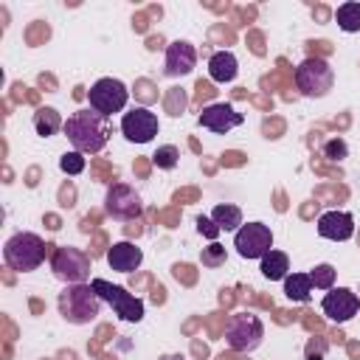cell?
<instances>
[{"label": "cell", "instance_id": "12", "mask_svg": "<svg viewBox=\"0 0 360 360\" xmlns=\"http://www.w3.org/2000/svg\"><path fill=\"white\" fill-rule=\"evenodd\" d=\"M242 121H245V115L228 101H214V104L202 107V112L197 115V124L208 132H217V135H228L231 129L242 127Z\"/></svg>", "mask_w": 360, "mask_h": 360}, {"label": "cell", "instance_id": "23", "mask_svg": "<svg viewBox=\"0 0 360 360\" xmlns=\"http://www.w3.org/2000/svg\"><path fill=\"white\" fill-rule=\"evenodd\" d=\"M152 160H155V166L158 169H174L177 166V160H180V149L174 146V143H163V146H158V152L152 155Z\"/></svg>", "mask_w": 360, "mask_h": 360}, {"label": "cell", "instance_id": "8", "mask_svg": "<svg viewBox=\"0 0 360 360\" xmlns=\"http://www.w3.org/2000/svg\"><path fill=\"white\" fill-rule=\"evenodd\" d=\"M87 98H90V110L101 112L104 118H110L112 112H121L129 101V90L121 79H112V76H104L98 79L90 90H87Z\"/></svg>", "mask_w": 360, "mask_h": 360}, {"label": "cell", "instance_id": "28", "mask_svg": "<svg viewBox=\"0 0 360 360\" xmlns=\"http://www.w3.org/2000/svg\"><path fill=\"white\" fill-rule=\"evenodd\" d=\"M197 231H200L205 239H211V242H217V236L222 233V231L217 228V222H214L211 217H202V214L197 217Z\"/></svg>", "mask_w": 360, "mask_h": 360}, {"label": "cell", "instance_id": "16", "mask_svg": "<svg viewBox=\"0 0 360 360\" xmlns=\"http://www.w3.org/2000/svg\"><path fill=\"white\" fill-rule=\"evenodd\" d=\"M143 262V250L132 242H115L112 248H107V264L115 273H135Z\"/></svg>", "mask_w": 360, "mask_h": 360}, {"label": "cell", "instance_id": "20", "mask_svg": "<svg viewBox=\"0 0 360 360\" xmlns=\"http://www.w3.org/2000/svg\"><path fill=\"white\" fill-rule=\"evenodd\" d=\"M284 295L292 304L309 301V295H312V278H309V273H290L284 278Z\"/></svg>", "mask_w": 360, "mask_h": 360}, {"label": "cell", "instance_id": "6", "mask_svg": "<svg viewBox=\"0 0 360 360\" xmlns=\"http://www.w3.org/2000/svg\"><path fill=\"white\" fill-rule=\"evenodd\" d=\"M264 338V323L253 312H233L225 323V343L231 352H253Z\"/></svg>", "mask_w": 360, "mask_h": 360}, {"label": "cell", "instance_id": "26", "mask_svg": "<svg viewBox=\"0 0 360 360\" xmlns=\"http://www.w3.org/2000/svg\"><path fill=\"white\" fill-rule=\"evenodd\" d=\"M200 262H202V267H219V264H225V248L219 242H211L208 248H202Z\"/></svg>", "mask_w": 360, "mask_h": 360}, {"label": "cell", "instance_id": "19", "mask_svg": "<svg viewBox=\"0 0 360 360\" xmlns=\"http://www.w3.org/2000/svg\"><path fill=\"white\" fill-rule=\"evenodd\" d=\"M31 121H34L37 135H42V138H51V135H56L59 129H65V121H62L59 110H53V107H37Z\"/></svg>", "mask_w": 360, "mask_h": 360}, {"label": "cell", "instance_id": "7", "mask_svg": "<svg viewBox=\"0 0 360 360\" xmlns=\"http://www.w3.org/2000/svg\"><path fill=\"white\" fill-rule=\"evenodd\" d=\"M90 270V256L82 248L62 245L51 253V273L65 284H87Z\"/></svg>", "mask_w": 360, "mask_h": 360}, {"label": "cell", "instance_id": "24", "mask_svg": "<svg viewBox=\"0 0 360 360\" xmlns=\"http://www.w3.org/2000/svg\"><path fill=\"white\" fill-rule=\"evenodd\" d=\"M309 278H312V287L332 290L335 287V267L332 264H318V267L309 270Z\"/></svg>", "mask_w": 360, "mask_h": 360}, {"label": "cell", "instance_id": "4", "mask_svg": "<svg viewBox=\"0 0 360 360\" xmlns=\"http://www.w3.org/2000/svg\"><path fill=\"white\" fill-rule=\"evenodd\" d=\"M335 84V70L323 56H307L295 68V87L307 98H323L329 96Z\"/></svg>", "mask_w": 360, "mask_h": 360}, {"label": "cell", "instance_id": "25", "mask_svg": "<svg viewBox=\"0 0 360 360\" xmlns=\"http://www.w3.org/2000/svg\"><path fill=\"white\" fill-rule=\"evenodd\" d=\"M59 169L65 172V174H82L84 172V155L82 152H65L62 158H59Z\"/></svg>", "mask_w": 360, "mask_h": 360}, {"label": "cell", "instance_id": "30", "mask_svg": "<svg viewBox=\"0 0 360 360\" xmlns=\"http://www.w3.org/2000/svg\"><path fill=\"white\" fill-rule=\"evenodd\" d=\"M158 360H186V357L183 354H160Z\"/></svg>", "mask_w": 360, "mask_h": 360}, {"label": "cell", "instance_id": "29", "mask_svg": "<svg viewBox=\"0 0 360 360\" xmlns=\"http://www.w3.org/2000/svg\"><path fill=\"white\" fill-rule=\"evenodd\" d=\"M326 357V340L323 338H315L307 343V360H323Z\"/></svg>", "mask_w": 360, "mask_h": 360}, {"label": "cell", "instance_id": "17", "mask_svg": "<svg viewBox=\"0 0 360 360\" xmlns=\"http://www.w3.org/2000/svg\"><path fill=\"white\" fill-rule=\"evenodd\" d=\"M236 73H239V62H236L233 51H217V53H211V59H208V76H211V82L228 84V82L236 79Z\"/></svg>", "mask_w": 360, "mask_h": 360}, {"label": "cell", "instance_id": "27", "mask_svg": "<svg viewBox=\"0 0 360 360\" xmlns=\"http://www.w3.org/2000/svg\"><path fill=\"white\" fill-rule=\"evenodd\" d=\"M323 158H329V160H343V158H349V143H346L343 138H329V141L323 143Z\"/></svg>", "mask_w": 360, "mask_h": 360}, {"label": "cell", "instance_id": "5", "mask_svg": "<svg viewBox=\"0 0 360 360\" xmlns=\"http://www.w3.org/2000/svg\"><path fill=\"white\" fill-rule=\"evenodd\" d=\"M90 287L98 292V298H101L104 304L112 307V312H115L121 321H127V323H138V321H143L146 307H143V301H141L138 295H132L127 287L112 284V281L98 278V276L90 278Z\"/></svg>", "mask_w": 360, "mask_h": 360}, {"label": "cell", "instance_id": "22", "mask_svg": "<svg viewBox=\"0 0 360 360\" xmlns=\"http://www.w3.org/2000/svg\"><path fill=\"white\" fill-rule=\"evenodd\" d=\"M335 20H338V28H340V31L357 34V31H360V3H354V0L340 3L338 11H335Z\"/></svg>", "mask_w": 360, "mask_h": 360}, {"label": "cell", "instance_id": "18", "mask_svg": "<svg viewBox=\"0 0 360 360\" xmlns=\"http://www.w3.org/2000/svg\"><path fill=\"white\" fill-rule=\"evenodd\" d=\"M259 270H262V276L267 278V281H284L287 276H290V259H287V253L284 250H270V253H264L262 259H259Z\"/></svg>", "mask_w": 360, "mask_h": 360}, {"label": "cell", "instance_id": "3", "mask_svg": "<svg viewBox=\"0 0 360 360\" xmlns=\"http://www.w3.org/2000/svg\"><path fill=\"white\" fill-rule=\"evenodd\" d=\"M51 245H45L42 236L31 233V231H20L14 236L6 239L3 245V262L17 270V273H31L37 270L42 262H45V253H48Z\"/></svg>", "mask_w": 360, "mask_h": 360}, {"label": "cell", "instance_id": "9", "mask_svg": "<svg viewBox=\"0 0 360 360\" xmlns=\"http://www.w3.org/2000/svg\"><path fill=\"white\" fill-rule=\"evenodd\" d=\"M233 248L242 259H262L273 250V231L264 222H248L233 233Z\"/></svg>", "mask_w": 360, "mask_h": 360}, {"label": "cell", "instance_id": "14", "mask_svg": "<svg viewBox=\"0 0 360 360\" xmlns=\"http://www.w3.org/2000/svg\"><path fill=\"white\" fill-rule=\"evenodd\" d=\"M197 65V51L191 42L186 39H174L169 42L166 48V62H163V73L169 79H180V76H188Z\"/></svg>", "mask_w": 360, "mask_h": 360}, {"label": "cell", "instance_id": "1", "mask_svg": "<svg viewBox=\"0 0 360 360\" xmlns=\"http://www.w3.org/2000/svg\"><path fill=\"white\" fill-rule=\"evenodd\" d=\"M70 141V146L82 155H96L107 146L110 141V118H104L101 112L96 110H76L73 115H68L65 121V129H62Z\"/></svg>", "mask_w": 360, "mask_h": 360}, {"label": "cell", "instance_id": "2", "mask_svg": "<svg viewBox=\"0 0 360 360\" xmlns=\"http://www.w3.org/2000/svg\"><path fill=\"white\" fill-rule=\"evenodd\" d=\"M101 304L104 301L98 298V292L90 284H65V290L56 298L59 315L73 326L93 323L98 318V312H101Z\"/></svg>", "mask_w": 360, "mask_h": 360}, {"label": "cell", "instance_id": "21", "mask_svg": "<svg viewBox=\"0 0 360 360\" xmlns=\"http://www.w3.org/2000/svg\"><path fill=\"white\" fill-rule=\"evenodd\" d=\"M211 219L217 222L219 231H233V233L245 225V222H242V208L233 205V202H222V205H217V208L211 211Z\"/></svg>", "mask_w": 360, "mask_h": 360}, {"label": "cell", "instance_id": "15", "mask_svg": "<svg viewBox=\"0 0 360 360\" xmlns=\"http://www.w3.org/2000/svg\"><path fill=\"white\" fill-rule=\"evenodd\" d=\"M318 233L329 242H349L354 236V217L349 211H326L318 217Z\"/></svg>", "mask_w": 360, "mask_h": 360}, {"label": "cell", "instance_id": "11", "mask_svg": "<svg viewBox=\"0 0 360 360\" xmlns=\"http://www.w3.org/2000/svg\"><path fill=\"white\" fill-rule=\"evenodd\" d=\"M160 129V121L152 110L146 107H132L129 112L121 115V132L129 143H149Z\"/></svg>", "mask_w": 360, "mask_h": 360}, {"label": "cell", "instance_id": "10", "mask_svg": "<svg viewBox=\"0 0 360 360\" xmlns=\"http://www.w3.org/2000/svg\"><path fill=\"white\" fill-rule=\"evenodd\" d=\"M104 211L112 219H138L143 214V200L132 186L112 183L107 188V197H104Z\"/></svg>", "mask_w": 360, "mask_h": 360}, {"label": "cell", "instance_id": "13", "mask_svg": "<svg viewBox=\"0 0 360 360\" xmlns=\"http://www.w3.org/2000/svg\"><path fill=\"white\" fill-rule=\"evenodd\" d=\"M321 312L332 323H346L360 312V298L349 287H332L321 301Z\"/></svg>", "mask_w": 360, "mask_h": 360}]
</instances>
